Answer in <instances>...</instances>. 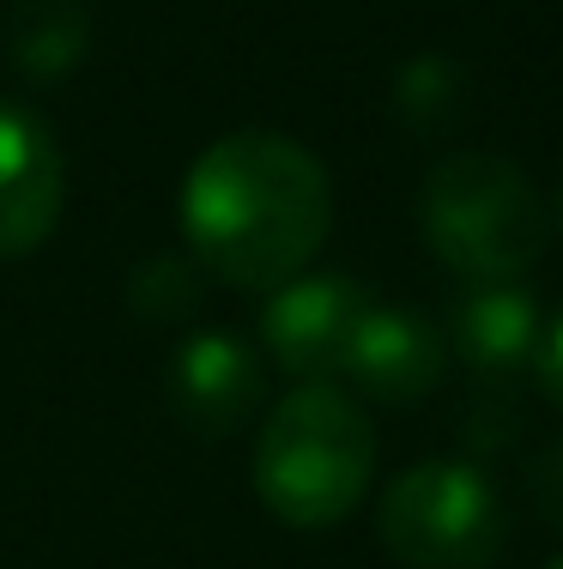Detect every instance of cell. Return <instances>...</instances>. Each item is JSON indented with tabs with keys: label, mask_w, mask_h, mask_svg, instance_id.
I'll return each instance as SVG.
<instances>
[{
	"label": "cell",
	"mask_w": 563,
	"mask_h": 569,
	"mask_svg": "<svg viewBox=\"0 0 563 569\" xmlns=\"http://www.w3.org/2000/svg\"><path fill=\"white\" fill-rule=\"evenodd\" d=\"M333 224V188L310 146L285 133H224L182 182V237L212 279L273 291L315 261Z\"/></svg>",
	"instance_id": "cell-1"
},
{
	"label": "cell",
	"mask_w": 563,
	"mask_h": 569,
	"mask_svg": "<svg viewBox=\"0 0 563 569\" xmlns=\"http://www.w3.org/2000/svg\"><path fill=\"white\" fill-rule=\"evenodd\" d=\"M375 437L345 388L298 382L254 442V491L285 527H333L370 491Z\"/></svg>",
	"instance_id": "cell-2"
},
{
	"label": "cell",
	"mask_w": 563,
	"mask_h": 569,
	"mask_svg": "<svg viewBox=\"0 0 563 569\" xmlns=\"http://www.w3.org/2000/svg\"><path fill=\"white\" fill-rule=\"evenodd\" d=\"M419 230L454 279L509 284L545 254L552 207L521 164L497 152H454L424 176Z\"/></svg>",
	"instance_id": "cell-3"
},
{
	"label": "cell",
	"mask_w": 563,
	"mask_h": 569,
	"mask_svg": "<svg viewBox=\"0 0 563 569\" xmlns=\"http://www.w3.org/2000/svg\"><path fill=\"white\" fill-rule=\"evenodd\" d=\"M375 533L406 569H491L503 558V503L491 479L461 460L406 467L382 491Z\"/></svg>",
	"instance_id": "cell-4"
},
{
	"label": "cell",
	"mask_w": 563,
	"mask_h": 569,
	"mask_svg": "<svg viewBox=\"0 0 563 569\" xmlns=\"http://www.w3.org/2000/svg\"><path fill=\"white\" fill-rule=\"evenodd\" d=\"M370 316V291L345 273H298L267 291L261 340L273 363L298 382H328L345 370L358 321Z\"/></svg>",
	"instance_id": "cell-5"
},
{
	"label": "cell",
	"mask_w": 563,
	"mask_h": 569,
	"mask_svg": "<svg viewBox=\"0 0 563 569\" xmlns=\"http://www.w3.org/2000/svg\"><path fill=\"white\" fill-rule=\"evenodd\" d=\"M67 207V164L56 133L31 110L0 103V261L43 249Z\"/></svg>",
	"instance_id": "cell-6"
},
{
	"label": "cell",
	"mask_w": 563,
	"mask_h": 569,
	"mask_svg": "<svg viewBox=\"0 0 563 569\" xmlns=\"http://www.w3.org/2000/svg\"><path fill=\"white\" fill-rule=\"evenodd\" d=\"M442 363H449V340L424 316L370 303L340 376H352L358 395H370L382 406H406V400H424L442 382Z\"/></svg>",
	"instance_id": "cell-7"
},
{
	"label": "cell",
	"mask_w": 563,
	"mask_h": 569,
	"mask_svg": "<svg viewBox=\"0 0 563 569\" xmlns=\"http://www.w3.org/2000/svg\"><path fill=\"white\" fill-rule=\"evenodd\" d=\"M170 400H177V412L194 430L224 437V430H237L254 412V400H261V358L224 328L194 333V340L177 351V363H170Z\"/></svg>",
	"instance_id": "cell-8"
},
{
	"label": "cell",
	"mask_w": 563,
	"mask_h": 569,
	"mask_svg": "<svg viewBox=\"0 0 563 569\" xmlns=\"http://www.w3.org/2000/svg\"><path fill=\"white\" fill-rule=\"evenodd\" d=\"M540 333H545L540 303H533L515 279L509 284H473V291L454 303V321H449L454 358L473 376H485V382H509V376L533 370Z\"/></svg>",
	"instance_id": "cell-9"
},
{
	"label": "cell",
	"mask_w": 563,
	"mask_h": 569,
	"mask_svg": "<svg viewBox=\"0 0 563 569\" xmlns=\"http://www.w3.org/2000/svg\"><path fill=\"white\" fill-rule=\"evenodd\" d=\"M91 43V19L79 0H31L12 24V61L31 79H56L67 67H79Z\"/></svg>",
	"instance_id": "cell-10"
},
{
	"label": "cell",
	"mask_w": 563,
	"mask_h": 569,
	"mask_svg": "<svg viewBox=\"0 0 563 569\" xmlns=\"http://www.w3.org/2000/svg\"><path fill=\"white\" fill-rule=\"evenodd\" d=\"M466 110V79H461V67H454L449 56H419V61H406L400 67V79H394V116L406 121V128H419V133H442V128H454Z\"/></svg>",
	"instance_id": "cell-11"
},
{
	"label": "cell",
	"mask_w": 563,
	"mask_h": 569,
	"mask_svg": "<svg viewBox=\"0 0 563 569\" xmlns=\"http://www.w3.org/2000/svg\"><path fill=\"white\" fill-rule=\"evenodd\" d=\"M533 509L545 515L552 527H563V442H552L540 460H533Z\"/></svg>",
	"instance_id": "cell-12"
},
{
	"label": "cell",
	"mask_w": 563,
	"mask_h": 569,
	"mask_svg": "<svg viewBox=\"0 0 563 569\" xmlns=\"http://www.w3.org/2000/svg\"><path fill=\"white\" fill-rule=\"evenodd\" d=\"M533 376H540L545 400L563 406V316L540 333V351H533Z\"/></svg>",
	"instance_id": "cell-13"
},
{
	"label": "cell",
	"mask_w": 563,
	"mask_h": 569,
	"mask_svg": "<svg viewBox=\"0 0 563 569\" xmlns=\"http://www.w3.org/2000/svg\"><path fill=\"white\" fill-rule=\"evenodd\" d=\"M552 224L563 230V188H557V207H552Z\"/></svg>",
	"instance_id": "cell-14"
},
{
	"label": "cell",
	"mask_w": 563,
	"mask_h": 569,
	"mask_svg": "<svg viewBox=\"0 0 563 569\" xmlns=\"http://www.w3.org/2000/svg\"><path fill=\"white\" fill-rule=\"evenodd\" d=\"M545 569H563V558H552V563H545Z\"/></svg>",
	"instance_id": "cell-15"
}]
</instances>
